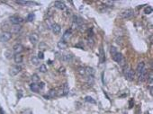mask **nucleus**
Listing matches in <instances>:
<instances>
[{
    "label": "nucleus",
    "mask_w": 153,
    "mask_h": 114,
    "mask_svg": "<svg viewBox=\"0 0 153 114\" xmlns=\"http://www.w3.org/2000/svg\"><path fill=\"white\" fill-rule=\"evenodd\" d=\"M121 16L124 19H128V18H131L133 15V10L131 8H127V9H124L121 12Z\"/></svg>",
    "instance_id": "obj_1"
},
{
    "label": "nucleus",
    "mask_w": 153,
    "mask_h": 114,
    "mask_svg": "<svg viewBox=\"0 0 153 114\" xmlns=\"http://www.w3.org/2000/svg\"><path fill=\"white\" fill-rule=\"evenodd\" d=\"M12 38V33L10 31H4L0 35V41L2 42H6Z\"/></svg>",
    "instance_id": "obj_2"
},
{
    "label": "nucleus",
    "mask_w": 153,
    "mask_h": 114,
    "mask_svg": "<svg viewBox=\"0 0 153 114\" xmlns=\"http://www.w3.org/2000/svg\"><path fill=\"white\" fill-rule=\"evenodd\" d=\"M124 75H125L126 79L129 80V81H132L134 77V71L132 68L128 67L127 69H125V71H124Z\"/></svg>",
    "instance_id": "obj_3"
},
{
    "label": "nucleus",
    "mask_w": 153,
    "mask_h": 114,
    "mask_svg": "<svg viewBox=\"0 0 153 114\" xmlns=\"http://www.w3.org/2000/svg\"><path fill=\"white\" fill-rule=\"evenodd\" d=\"M21 70H22V67H21L20 66H14V67H12L10 68V71H9V74L12 75V76H15L16 75H18L19 73L21 72Z\"/></svg>",
    "instance_id": "obj_4"
},
{
    "label": "nucleus",
    "mask_w": 153,
    "mask_h": 114,
    "mask_svg": "<svg viewBox=\"0 0 153 114\" xmlns=\"http://www.w3.org/2000/svg\"><path fill=\"white\" fill-rule=\"evenodd\" d=\"M9 21L12 24H20L21 23L24 22V19L22 17H19V16H11L9 18Z\"/></svg>",
    "instance_id": "obj_5"
},
{
    "label": "nucleus",
    "mask_w": 153,
    "mask_h": 114,
    "mask_svg": "<svg viewBox=\"0 0 153 114\" xmlns=\"http://www.w3.org/2000/svg\"><path fill=\"white\" fill-rule=\"evenodd\" d=\"M13 51L15 52V54H21V52L24 51V46L21 43H16L13 47Z\"/></svg>",
    "instance_id": "obj_6"
},
{
    "label": "nucleus",
    "mask_w": 153,
    "mask_h": 114,
    "mask_svg": "<svg viewBox=\"0 0 153 114\" xmlns=\"http://www.w3.org/2000/svg\"><path fill=\"white\" fill-rule=\"evenodd\" d=\"M72 37V32L70 30H67L65 32H64V34L62 35V40L64 41V42H68V40L71 39Z\"/></svg>",
    "instance_id": "obj_7"
},
{
    "label": "nucleus",
    "mask_w": 153,
    "mask_h": 114,
    "mask_svg": "<svg viewBox=\"0 0 153 114\" xmlns=\"http://www.w3.org/2000/svg\"><path fill=\"white\" fill-rule=\"evenodd\" d=\"M138 76H139V81H141V82H144L145 80L147 79V77H148V73H147L146 68H144Z\"/></svg>",
    "instance_id": "obj_8"
},
{
    "label": "nucleus",
    "mask_w": 153,
    "mask_h": 114,
    "mask_svg": "<svg viewBox=\"0 0 153 114\" xmlns=\"http://www.w3.org/2000/svg\"><path fill=\"white\" fill-rule=\"evenodd\" d=\"M113 59L114 60L115 62H117V63H122L123 61V56L121 53H118L117 52L114 56H113Z\"/></svg>",
    "instance_id": "obj_9"
},
{
    "label": "nucleus",
    "mask_w": 153,
    "mask_h": 114,
    "mask_svg": "<svg viewBox=\"0 0 153 114\" xmlns=\"http://www.w3.org/2000/svg\"><path fill=\"white\" fill-rule=\"evenodd\" d=\"M29 40L31 41V43L36 44L38 42V40H39V37H38V35L36 34V33H32L29 36Z\"/></svg>",
    "instance_id": "obj_10"
},
{
    "label": "nucleus",
    "mask_w": 153,
    "mask_h": 114,
    "mask_svg": "<svg viewBox=\"0 0 153 114\" xmlns=\"http://www.w3.org/2000/svg\"><path fill=\"white\" fill-rule=\"evenodd\" d=\"M54 6L56 7L57 9H60V10H64L66 8V5L61 1H56L54 3Z\"/></svg>",
    "instance_id": "obj_11"
},
{
    "label": "nucleus",
    "mask_w": 153,
    "mask_h": 114,
    "mask_svg": "<svg viewBox=\"0 0 153 114\" xmlns=\"http://www.w3.org/2000/svg\"><path fill=\"white\" fill-rule=\"evenodd\" d=\"M51 30H52V31L55 33V34H59L60 32V26L59 24H54L52 25V27H51Z\"/></svg>",
    "instance_id": "obj_12"
},
{
    "label": "nucleus",
    "mask_w": 153,
    "mask_h": 114,
    "mask_svg": "<svg viewBox=\"0 0 153 114\" xmlns=\"http://www.w3.org/2000/svg\"><path fill=\"white\" fill-rule=\"evenodd\" d=\"M21 29H22V26L20 24H14L11 27V31L14 33H18L21 31Z\"/></svg>",
    "instance_id": "obj_13"
},
{
    "label": "nucleus",
    "mask_w": 153,
    "mask_h": 114,
    "mask_svg": "<svg viewBox=\"0 0 153 114\" xmlns=\"http://www.w3.org/2000/svg\"><path fill=\"white\" fill-rule=\"evenodd\" d=\"M30 89L33 92V93H38L39 92V84H37V83H32L30 85Z\"/></svg>",
    "instance_id": "obj_14"
},
{
    "label": "nucleus",
    "mask_w": 153,
    "mask_h": 114,
    "mask_svg": "<svg viewBox=\"0 0 153 114\" xmlns=\"http://www.w3.org/2000/svg\"><path fill=\"white\" fill-rule=\"evenodd\" d=\"M144 68H145V63H144V62H140V63L138 64L137 69H136V71H137V73H138V75L141 74V72Z\"/></svg>",
    "instance_id": "obj_15"
},
{
    "label": "nucleus",
    "mask_w": 153,
    "mask_h": 114,
    "mask_svg": "<svg viewBox=\"0 0 153 114\" xmlns=\"http://www.w3.org/2000/svg\"><path fill=\"white\" fill-rule=\"evenodd\" d=\"M86 69V74L88 75V76H94V75H95V73H96V71H95V69L93 68V67H86L85 68Z\"/></svg>",
    "instance_id": "obj_16"
},
{
    "label": "nucleus",
    "mask_w": 153,
    "mask_h": 114,
    "mask_svg": "<svg viewBox=\"0 0 153 114\" xmlns=\"http://www.w3.org/2000/svg\"><path fill=\"white\" fill-rule=\"evenodd\" d=\"M14 59H15V62L16 64H20L23 62V56L21 54H15Z\"/></svg>",
    "instance_id": "obj_17"
},
{
    "label": "nucleus",
    "mask_w": 153,
    "mask_h": 114,
    "mask_svg": "<svg viewBox=\"0 0 153 114\" xmlns=\"http://www.w3.org/2000/svg\"><path fill=\"white\" fill-rule=\"evenodd\" d=\"M57 45H58V48L60 49V50H65V49H67V47H68V44H67L66 42H64L63 40H60Z\"/></svg>",
    "instance_id": "obj_18"
},
{
    "label": "nucleus",
    "mask_w": 153,
    "mask_h": 114,
    "mask_svg": "<svg viewBox=\"0 0 153 114\" xmlns=\"http://www.w3.org/2000/svg\"><path fill=\"white\" fill-rule=\"evenodd\" d=\"M71 59H72V56L70 54H68V53L64 54L62 56V60L65 61V62H70Z\"/></svg>",
    "instance_id": "obj_19"
},
{
    "label": "nucleus",
    "mask_w": 153,
    "mask_h": 114,
    "mask_svg": "<svg viewBox=\"0 0 153 114\" xmlns=\"http://www.w3.org/2000/svg\"><path fill=\"white\" fill-rule=\"evenodd\" d=\"M31 63L32 65H34V66H38L39 63H40V60H39V59H38L37 57L32 56V57L31 58Z\"/></svg>",
    "instance_id": "obj_20"
},
{
    "label": "nucleus",
    "mask_w": 153,
    "mask_h": 114,
    "mask_svg": "<svg viewBox=\"0 0 153 114\" xmlns=\"http://www.w3.org/2000/svg\"><path fill=\"white\" fill-rule=\"evenodd\" d=\"M62 90H63V93H64V95H66V94H68V91H69V88H68V84H63V86H62Z\"/></svg>",
    "instance_id": "obj_21"
},
{
    "label": "nucleus",
    "mask_w": 153,
    "mask_h": 114,
    "mask_svg": "<svg viewBox=\"0 0 153 114\" xmlns=\"http://www.w3.org/2000/svg\"><path fill=\"white\" fill-rule=\"evenodd\" d=\"M151 13H152V7H151V6L148 5V6H146V7L144 8V14H145V15H149V14H151Z\"/></svg>",
    "instance_id": "obj_22"
},
{
    "label": "nucleus",
    "mask_w": 153,
    "mask_h": 114,
    "mask_svg": "<svg viewBox=\"0 0 153 114\" xmlns=\"http://www.w3.org/2000/svg\"><path fill=\"white\" fill-rule=\"evenodd\" d=\"M32 83H37V82H39V81H40L39 75L37 74H33L32 75Z\"/></svg>",
    "instance_id": "obj_23"
},
{
    "label": "nucleus",
    "mask_w": 153,
    "mask_h": 114,
    "mask_svg": "<svg viewBox=\"0 0 153 114\" xmlns=\"http://www.w3.org/2000/svg\"><path fill=\"white\" fill-rule=\"evenodd\" d=\"M77 73L80 75H86V69H85V67H78V69H77Z\"/></svg>",
    "instance_id": "obj_24"
},
{
    "label": "nucleus",
    "mask_w": 153,
    "mask_h": 114,
    "mask_svg": "<svg viewBox=\"0 0 153 114\" xmlns=\"http://www.w3.org/2000/svg\"><path fill=\"white\" fill-rule=\"evenodd\" d=\"M85 101H86L87 102H89V103H93V104L96 103V101L93 99L92 97H90V96H87V97L85 98Z\"/></svg>",
    "instance_id": "obj_25"
},
{
    "label": "nucleus",
    "mask_w": 153,
    "mask_h": 114,
    "mask_svg": "<svg viewBox=\"0 0 153 114\" xmlns=\"http://www.w3.org/2000/svg\"><path fill=\"white\" fill-rule=\"evenodd\" d=\"M57 95V91L56 90H53L51 89L50 90V92H49V96L51 97V98H53L54 96H56Z\"/></svg>",
    "instance_id": "obj_26"
},
{
    "label": "nucleus",
    "mask_w": 153,
    "mask_h": 114,
    "mask_svg": "<svg viewBox=\"0 0 153 114\" xmlns=\"http://www.w3.org/2000/svg\"><path fill=\"white\" fill-rule=\"evenodd\" d=\"M39 71L41 72V73H46V71H47V67H46L45 65H41L40 66V67H39Z\"/></svg>",
    "instance_id": "obj_27"
},
{
    "label": "nucleus",
    "mask_w": 153,
    "mask_h": 114,
    "mask_svg": "<svg viewBox=\"0 0 153 114\" xmlns=\"http://www.w3.org/2000/svg\"><path fill=\"white\" fill-rule=\"evenodd\" d=\"M46 24H47V28H48V29H51V27H52V25L54 24V23L51 22L50 19H47V20H46Z\"/></svg>",
    "instance_id": "obj_28"
},
{
    "label": "nucleus",
    "mask_w": 153,
    "mask_h": 114,
    "mask_svg": "<svg viewBox=\"0 0 153 114\" xmlns=\"http://www.w3.org/2000/svg\"><path fill=\"white\" fill-rule=\"evenodd\" d=\"M33 19H34V15L33 14H29L27 15V21L28 22H32Z\"/></svg>",
    "instance_id": "obj_29"
},
{
    "label": "nucleus",
    "mask_w": 153,
    "mask_h": 114,
    "mask_svg": "<svg viewBox=\"0 0 153 114\" xmlns=\"http://www.w3.org/2000/svg\"><path fill=\"white\" fill-rule=\"evenodd\" d=\"M87 44L89 45L90 47H93V46H94V44H95V42H94V40L92 39L91 37L87 39Z\"/></svg>",
    "instance_id": "obj_30"
},
{
    "label": "nucleus",
    "mask_w": 153,
    "mask_h": 114,
    "mask_svg": "<svg viewBox=\"0 0 153 114\" xmlns=\"http://www.w3.org/2000/svg\"><path fill=\"white\" fill-rule=\"evenodd\" d=\"M110 53L112 54V56H114V55L117 53V50L114 48V47H111V50H110Z\"/></svg>",
    "instance_id": "obj_31"
},
{
    "label": "nucleus",
    "mask_w": 153,
    "mask_h": 114,
    "mask_svg": "<svg viewBox=\"0 0 153 114\" xmlns=\"http://www.w3.org/2000/svg\"><path fill=\"white\" fill-rule=\"evenodd\" d=\"M87 83L90 84H94V76H91V75L88 76V77H87Z\"/></svg>",
    "instance_id": "obj_32"
},
{
    "label": "nucleus",
    "mask_w": 153,
    "mask_h": 114,
    "mask_svg": "<svg viewBox=\"0 0 153 114\" xmlns=\"http://www.w3.org/2000/svg\"><path fill=\"white\" fill-rule=\"evenodd\" d=\"M39 59H44V54H43V52L42 51H39L38 52V57H37Z\"/></svg>",
    "instance_id": "obj_33"
},
{
    "label": "nucleus",
    "mask_w": 153,
    "mask_h": 114,
    "mask_svg": "<svg viewBox=\"0 0 153 114\" xmlns=\"http://www.w3.org/2000/svg\"><path fill=\"white\" fill-rule=\"evenodd\" d=\"M16 4L21 5H25L27 4H29V2H27V1H16Z\"/></svg>",
    "instance_id": "obj_34"
},
{
    "label": "nucleus",
    "mask_w": 153,
    "mask_h": 114,
    "mask_svg": "<svg viewBox=\"0 0 153 114\" xmlns=\"http://www.w3.org/2000/svg\"><path fill=\"white\" fill-rule=\"evenodd\" d=\"M100 57H101V62H103L104 60L105 59V55H104V53H103V50H102V48L100 49Z\"/></svg>",
    "instance_id": "obj_35"
},
{
    "label": "nucleus",
    "mask_w": 153,
    "mask_h": 114,
    "mask_svg": "<svg viewBox=\"0 0 153 114\" xmlns=\"http://www.w3.org/2000/svg\"><path fill=\"white\" fill-rule=\"evenodd\" d=\"M152 80H153V75H152V73H150L149 76V83L150 84V86L152 85Z\"/></svg>",
    "instance_id": "obj_36"
},
{
    "label": "nucleus",
    "mask_w": 153,
    "mask_h": 114,
    "mask_svg": "<svg viewBox=\"0 0 153 114\" xmlns=\"http://www.w3.org/2000/svg\"><path fill=\"white\" fill-rule=\"evenodd\" d=\"M22 114H32V110H26L24 111H23Z\"/></svg>",
    "instance_id": "obj_37"
},
{
    "label": "nucleus",
    "mask_w": 153,
    "mask_h": 114,
    "mask_svg": "<svg viewBox=\"0 0 153 114\" xmlns=\"http://www.w3.org/2000/svg\"><path fill=\"white\" fill-rule=\"evenodd\" d=\"M44 85H45V84H44L43 82H41L40 84H39V88H40V89H42V88L44 87Z\"/></svg>",
    "instance_id": "obj_38"
},
{
    "label": "nucleus",
    "mask_w": 153,
    "mask_h": 114,
    "mask_svg": "<svg viewBox=\"0 0 153 114\" xmlns=\"http://www.w3.org/2000/svg\"><path fill=\"white\" fill-rule=\"evenodd\" d=\"M60 71H62V72H64V67H60Z\"/></svg>",
    "instance_id": "obj_39"
},
{
    "label": "nucleus",
    "mask_w": 153,
    "mask_h": 114,
    "mask_svg": "<svg viewBox=\"0 0 153 114\" xmlns=\"http://www.w3.org/2000/svg\"><path fill=\"white\" fill-rule=\"evenodd\" d=\"M150 94L152 95V88H151V87H150Z\"/></svg>",
    "instance_id": "obj_40"
}]
</instances>
